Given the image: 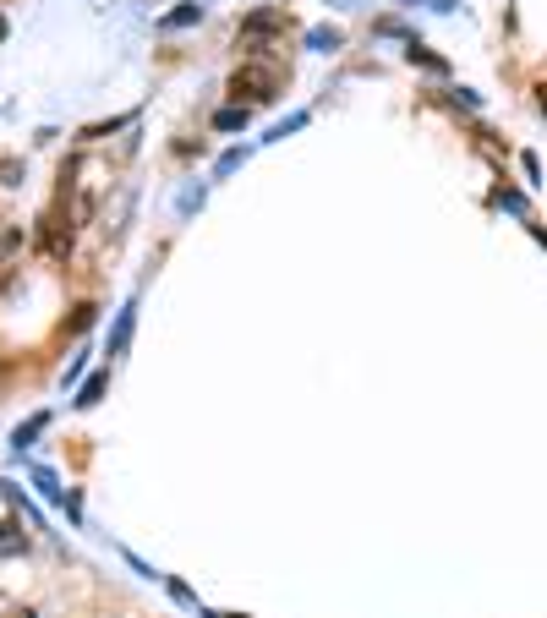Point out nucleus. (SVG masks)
<instances>
[{"mask_svg":"<svg viewBox=\"0 0 547 618\" xmlns=\"http://www.w3.org/2000/svg\"><path fill=\"white\" fill-rule=\"evenodd\" d=\"M230 93H236V104H269L279 93V72L269 61H247L230 72Z\"/></svg>","mask_w":547,"mask_h":618,"instance_id":"nucleus-1","label":"nucleus"},{"mask_svg":"<svg viewBox=\"0 0 547 618\" xmlns=\"http://www.w3.org/2000/svg\"><path fill=\"white\" fill-rule=\"evenodd\" d=\"M285 22L290 17H285V11H274V6L269 11H252V17L241 22V44H258V39H269V33H285Z\"/></svg>","mask_w":547,"mask_h":618,"instance_id":"nucleus-2","label":"nucleus"},{"mask_svg":"<svg viewBox=\"0 0 547 618\" xmlns=\"http://www.w3.org/2000/svg\"><path fill=\"white\" fill-rule=\"evenodd\" d=\"M44 247H50L55 258H66V252H72V225H61V214L44 219Z\"/></svg>","mask_w":547,"mask_h":618,"instance_id":"nucleus-3","label":"nucleus"},{"mask_svg":"<svg viewBox=\"0 0 547 618\" xmlns=\"http://www.w3.org/2000/svg\"><path fill=\"white\" fill-rule=\"evenodd\" d=\"M17 553H28V531L17 520H0V558H17Z\"/></svg>","mask_w":547,"mask_h":618,"instance_id":"nucleus-4","label":"nucleus"},{"mask_svg":"<svg viewBox=\"0 0 547 618\" xmlns=\"http://www.w3.org/2000/svg\"><path fill=\"white\" fill-rule=\"evenodd\" d=\"M214 126H219V132H241V126H247V104H230V110H219Z\"/></svg>","mask_w":547,"mask_h":618,"instance_id":"nucleus-5","label":"nucleus"},{"mask_svg":"<svg viewBox=\"0 0 547 618\" xmlns=\"http://www.w3.org/2000/svg\"><path fill=\"white\" fill-rule=\"evenodd\" d=\"M104 383H110V372H93V378L83 383V394H77V405H83V411H88V405H99V394H104Z\"/></svg>","mask_w":547,"mask_h":618,"instance_id":"nucleus-6","label":"nucleus"},{"mask_svg":"<svg viewBox=\"0 0 547 618\" xmlns=\"http://www.w3.org/2000/svg\"><path fill=\"white\" fill-rule=\"evenodd\" d=\"M39 433H44V416H33V422H22V427H17V438H11V443L22 449V443H33Z\"/></svg>","mask_w":547,"mask_h":618,"instance_id":"nucleus-7","label":"nucleus"},{"mask_svg":"<svg viewBox=\"0 0 547 618\" xmlns=\"http://www.w3.org/2000/svg\"><path fill=\"white\" fill-rule=\"evenodd\" d=\"M197 17H203L197 6H181V11H170V17H165V28H186V22H197Z\"/></svg>","mask_w":547,"mask_h":618,"instance_id":"nucleus-8","label":"nucleus"},{"mask_svg":"<svg viewBox=\"0 0 547 618\" xmlns=\"http://www.w3.org/2000/svg\"><path fill=\"white\" fill-rule=\"evenodd\" d=\"M126 334H132V312H121V323H115V340H110V351H121V345H126Z\"/></svg>","mask_w":547,"mask_h":618,"instance_id":"nucleus-9","label":"nucleus"},{"mask_svg":"<svg viewBox=\"0 0 547 618\" xmlns=\"http://www.w3.org/2000/svg\"><path fill=\"white\" fill-rule=\"evenodd\" d=\"M537 110L547 115V83H537Z\"/></svg>","mask_w":547,"mask_h":618,"instance_id":"nucleus-10","label":"nucleus"},{"mask_svg":"<svg viewBox=\"0 0 547 618\" xmlns=\"http://www.w3.org/2000/svg\"><path fill=\"white\" fill-rule=\"evenodd\" d=\"M0 618H33L28 608H6V613H0Z\"/></svg>","mask_w":547,"mask_h":618,"instance_id":"nucleus-11","label":"nucleus"}]
</instances>
